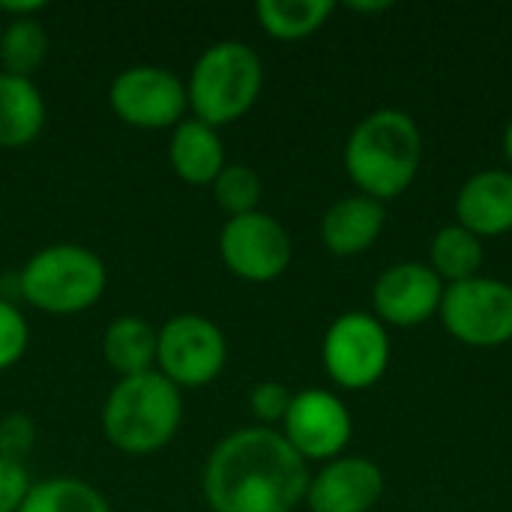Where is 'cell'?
I'll use <instances>...</instances> for the list:
<instances>
[{"instance_id": "1", "label": "cell", "mask_w": 512, "mask_h": 512, "mask_svg": "<svg viewBox=\"0 0 512 512\" xmlns=\"http://www.w3.org/2000/svg\"><path fill=\"white\" fill-rule=\"evenodd\" d=\"M309 465L282 432L246 426L225 435L201 471L210 512H294L306 501Z\"/></svg>"}, {"instance_id": "2", "label": "cell", "mask_w": 512, "mask_h": 512, "mask_svg": "<svg viewBox=\"0 0 512 512\" xmlns=\"http://www.w3.org/2000/svg\"><path fill=\"white\" fill-rule=\"evenodd\" d=\"M423 165V132L408 111L378 108L345 141V171L360 195L393 201L411 189Z\"/></svg>"}, {"instance_id": "3", "label": "cell", "mask_w": 512, "mask_h": 512, "mask_svg": "<svg viewBox=\"0 0 512 512\" xmlns=\"http://www.w3.org/2000/svg\"><path fill=\"white\" fill-rule=\"evenodd\" d=\"M183 423V396L156 369L120 378L102 405V435L123 456L165 450Z\"/></svg>"}, {"instance_id": "4", "label": "cell", "mask_w": 512, "mask_h": 512, "mask_svg": "<svg viewBox=\"0 0 512 512\" xmlns=\"http://www.w3.org/2000/svg\"><path fill=\"white\" fill-rule=\"evenodd\" d=\"M264 87V63L258 51L240 39L207 45L186 78V99L195 120L219 129L252 111Z\"/></svg>"}, {"instance_id": "5", "label": "cell", "mask_w": 512, "mask_h": 512, "mask_svg": "<svg viewBox=\"0 0 512 512\" xmlns=\"http://www.w3.org/2000/svg\"><path fill=\"white\" fill-rule=\"evenodd\" d=\"M108 288L102 258L78 243H51L27 258L18 273V291L27 306L45 315H81L93 309Z\"/></svg>"}, {"instance_id": "6", "label": "cell", "mask_w": 512, "mask_h": 512, "mask_svg": "<svg viewBox=\"0 0 512 512\" xmlns=\"http://www.w3.org/2000/svg\"><path fill=\"white\" fill-rule=\"evenodd\" d=\"M228 363V342L216 321L180 312L156 330V372L177 390L213 384Z\"/></svg>"}, {"instance_id": "7", "label": "cell", "mask_w": 512, "mask_h": 512, "mask_svg": "<svg viewBox=\"0 0 512 512\" xmlns=\"http://www.w3.org/2000/svg\"><path fill=\"white\" fill-rule=\"evenodd\" d=\"M390 336L387 327L372 312H345L339 315L321 342V360L327 378L348 390L360 393L375 387L390 366Z\"/></svg>"}, {"instance_id": "8", "label": "cell", "mask_w": 512, "mask_h": 512, "mask_svg": "<svg viewBox=\"0 0 512 512\" xmlns=\"http://www.w3.org/2000/svg\"><path fill=\"white\" fill-rule=\"evenodd\" d=\"M444 330L468 348H501L512 342V285L474 276L444 288Z\"/></svg>"}, {"instance_id": "9", "label": "cell", "mask_w": 512, "mask_h": 512, "mask_svg": "<svg viewBox=\"0 0 512 512\" xmlns=\"http://www.w3.org/2000/svg\"><path fill=\"white\" fill-rule=\"evenodd\" d=\"M108 105L114 117L132 129H174L180 120H186L189 111L186 81L165 66H129L111 78Z\"/></svg>"}, {"instance_id": "10", "label": "cell", "mask_w": 512, "mask_h": 512, "mask_svg": "<svg viewBox=\"0 0 512 512\" xmlns=\"http://www.w3.org/2000/svg\"><path fill=\"white\" fill-rule=\"evenodd\" d=\"M219 255L222 264L243 282H273L279 279L294 258V243L285 225L264 213L231 216L219 231Z\"/></svg>"}, {"instance_id": "11", "label": "cell", "mask_w": 512, "mask_h": 512, "mask_svg": "<svg viewBox=\"0 0 512 512\" xmlns=\"http://www.w3.org/2000/svg\"><path fill=\"white\" fill-rule=\"evenodd\" d=\"M354 420L345 402L330 390H300L291 399V408L282 420V435L294 453L309 462H333L345 456L351 444Z\"/></svg>"}, {"instance_id": "12", "label": "cell", "mask_w": 512, "mask_h": 512, "mask_svg": "<svg viewBox=\"0 0 512 512\" xmlns=\"http://www.w3.org/2000/svg\"><path fill=\"white\" fill-rule=\"evenodd\" d=\"M444 282L429 264L402 261L387 267L372 288V315L387 327H417L441 312Z\"/></svg>"}, {"instance_id": "13", "label": "cell", "mask_w": 512, "mask_h": 512, "mask_svg": "<svg viewBox=\"0 0 512 512\" xmlns=\"http://www.w3.org/2000/svg\"><path fill=\"white\" fill-rule=\"evenodd\" d=\"M384 495V474L366 456H339L312 474L306 507L312 512H372Z\"/></svg>"}, {"instance_id": "14", "label": "cell", "mask_w": 512, "mask_h": 512, "mask_svg": "<svg viewBox=\"0 0 512 512\" xmlns=\"http://www.w3.org/2000/svg\"><path fill=\"white\" fill-rule=\"evenodd\" d=\"M456 225L480 240L512 231V171L483 168L471 174L456 195Z\"/></svg>"}, {"instance_id": "15", "label": "cell", "mask_w": 512, "mask_h": 512, "mask_svg": "<svg viewBox=\"0 0 512 512\" xmlns=\"http://www.w3.org/2000/svg\"><path fill=\"white\" fill-rule=\"evenodd\" d=\"M384 204L369 195L339 198L321 219V243L339 258H354L372 249L384 231Z\"/></svg>"}, {"instance_id": "16", "label": "cell", "mask_w": 512, "mask_h": 512, "mask_svg": "<svg viewBox=\"0 0 512 512\" xmlns=\"http://www.w3.org/2000/svg\"><path fill=\"white\" fill-rule=\"evenodd\" d=\"M168 162L174 174L189 186H210L225 168V144L219 129L186 117L171 129Z\"/></svg>"}, {"instance_id": "17", "label": "cell", "mask_w": 512, "mask_h": 512, "mask_svg": "<svg viewBox=\"0 0 512 512\" xmlns=\"http://www.w3.org/2000/svg\"><path fill=\"white\" fill-rule=\"evenodd\" d=\"M45 96L33 78L0 72V147L21 150L33 144L45 129Z\"/></svg>"}, {"instance_id": "18", "label": "cell", "mask_w": 512, "mask_h": 512, "mask_svg": "<svg viewBox=\"0 0 512 512\" xmlns=\"http://www.w3.org/2000/svg\"><path fill=\"white\" fill-rule=\"evenodd\" d=\"M102 357L117 378H132L156 369V327L138 315L114 318L102 333Z\"/></svg>"}, {"instance_id": "19", "label": "cell", "mask_w": 512, "mask_h": 512, "mask_svg": "<svg viewBox=\"0 0 512 512\" xmlns=\"http://www.w3.org/2000/svg\"><path fill=\"white\" fill-rule=\"evenodd\" d=\"M336 12L333 0H258L255 18L270 39L300 42L318 33Z\"/></svg>"}, {"instance_id": "20", "label": "cell", "mask_w": 512, "mask_h": 512, "mask_svg": "<svg viewBox=\"0 0 512 512\" xmlns=\"http://www.w3.org/2000/svg\"><path fill=\"white\" fill-rule=\"evenodd\" d=\"M483 258H486L483 240L456 222L441 228L429 243V267L438 273L444 285H456V282L480 276Z\"/></svg>"}, {"instance_id": "21", "label": "cell", "mask_w": 512, "mask_h": 512, "mask_svg": "<svg viewBox=\"0 0 512 512\" xmlns=\"http://www.w3.org/2000/svg\"><path fill=\"white\" fill-rule=\"evenodd\" d=\"M18 512H114L105 495L78 477H48L33 483Z\"/></svg>"}, {"instance_id": "22", "label": "cell", "mask_w": 512, "mask_h": 512, "mask_svg": "<svg viewBox=\"0 0 512 512\" xmlns=\"http://www.w3.org/2000/svg\"><path fill=\"white\" fill-rule=\"evenodd\" d=\"M48 30L42 27L39 18H18V21H3L0 30V63L6 75L18 78H33V72L45 63L48 57Z\"/></svg>"}, {"instance_id": "23", "label": "cell", "mask_w": 512, "mask_h": 512, "mask_svg": "<svg viewBox=\"0 0 512 512\" xmlns=\"http://www.w3.org/2000/svg\"><path fill=\"white\" fill-rule=\"evenodd\" d=\"M210 189H213V201L228 213V219L255 213L261 204V177L255 168L243 162H225V168L210 183Z\"/></svg>"}, {"instance_id": "24", "label": "cell", "mask_w": 512, "mask_h": 512, "mask_svg": "<svg viewBox=\"0 0 512 512\" xmlns=\"http://www.w3.org/2000/svg\"><path fill=\"white\" fill-rule=\"evenodd\" d=\"M27 345H30V324L24 312L6 297H0V372L18 366L27 354Z\"/></svg>"}, {"instance_id": "25", "label": "cell", "mask_w": 512, "mask_h": 512, "mask_svg": "<svg viewBox=\"0 0 512 512\" xmlns=\"http://www.w3.org/2000/svg\"><path fill=\"white\" fill-rule=\"evenodd\" d=\"M291 399H294V393H288L285 384H279V381H261L249 393V411L258 420V426L273 429L276 423L282 426V420H285V414L291 408Z\"/></svg>"}, {"instance_id": "26", "label": "cell", "mask_w": 512, "mask_h": 512, "mask_svg": "<svg viewBox=\"0 0 512 512\" xmlns=\"http://www.w3.org/2000/svg\"><path fill=\"white\" fill-rule=\"evenodd\" d=\"M36 444V426L27 414L12 411L0 420V459L24 465Z\"/></svg>"}, {"instance_id": "27", "label": "cell", "mask_w": 512, "mask_h": 512, "mask_svg": "<svg viewBox=\"0 0 512 512\" xmlns=\"http://www.w3.org/2000/svg\"><path fill=\"white\" fill-rule=\"evenodd\" d=\"M30 477L27 468L18 462L0 459V512H18L27 492H30Z\"/></svg>"}, {"instance_id": "28", "label": "cell", "mask_w": 512, "mask_h": 512, "mask_svg": "<svg viewBox=\"0 0 512 512\" xmlns=\"http://www.w3.org/2000/svg\"><path fill=\"white\" fill-rule=\"evenodd\" d=\"M45 0H0V21H18V18H36L45 12Z\"/></svg>"}, {"instance_id": "29", "label": "cell", "mask_w": 512, "mask_h": 512, "mask_svg": "<svg viewBox=\"0 0 512 512\" xmlns=\"http://www.w3.org/2000/svg\"><path fill=\"white\" fill-rule=\"evenodd\" d=\"M390 6H393V3H387V0H375V3H348L351 12H372V15H375V12H387Z\"/></svg>"}, {"instance_id": "30", "label": "cell", "mask_w": 512, "mask_h": 512, "mask_svg": "<svg viewBox=\"0 0 512 512\" xmlns=\"http://www.w3.org/2000/svg\"><path fill=\"white\" fill-rule=\"evenodd\" d=\"M504 156H507V162H510L512 168V117L510 123H507V129H504Z\"/></svg>"}, {"instance_id": "31", "label": "cell", "mask_w": 512, "mask_h": 512, "mask_svg": "<svg viewBox=\"0 0 512 512\" xmlns=\"http://www.w3.org/2000/svg\"><path fill=\"white\" fill-rule=\"evenodd\" d=\"M0 30H3V21H0Z\"/></svg>"}]
</instances>
